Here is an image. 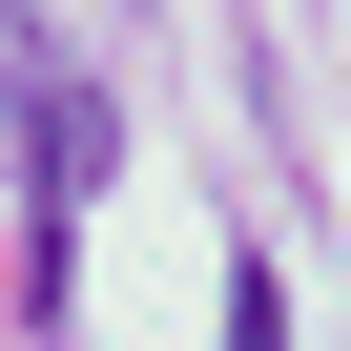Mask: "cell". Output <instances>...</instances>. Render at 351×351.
Instances as JSON below:
<instances>
[{
  "label": "cell",
  "mask_w": 351,
  "mask_h": 351,
  "mask_svg": "<svg viewBox=\"0 0 351 351\" xmlns=\"http://www.w3.org/2000/svg\"><path fill=\"white\" fill-rule=\"evenodd\" d=\"M228 351H289V289L269 269H228Z\"/></svg>",
  "instance_id": "cell-1"
},
{
  "label": "cell",
  "mask_w": 351,
  "mask_h": 351,
  "mask_svg": "<svg viewBox=\"0 0 351 351\" xmlns=\"http://www.w3.org/2000/svg\"><path fill=\"white\" fill-rule=\"evenodd\" d=\"M21 104H42V21L0 0V124H21Z\"/></svg>",
  "instance_id": "cell-2"
}]
</instances>
